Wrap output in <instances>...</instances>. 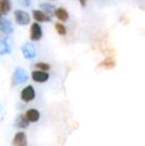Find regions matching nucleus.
<instances>
[{
    "mask_svg": "<svg viewBox=\"0 0 145 146\" xmlns=\"http://www.w3.org/2000/svg\"><path fill=\"white\" fill-rule=\"evenodd\" d=\"M27 81H28L27 72L23 68H20V67L16 68L13 72V75H12V86L15 87V86L24 84Z\"/></svg>",
    "mask_w": 145,
    "mask_h": 146,
    "instance_id": "nucleus-1",
    "label": "nucleus"
},
{
    "mask_svg": "<svg viewBox=\"0 0 145 146\" xmlns=\"http://www.w3.org/2000/svg\"><path fill=\"white\" fill-rule=\"evenodd\" d=\"M14 18H15L16 23L20 26L28 25L31 21V17H30L29 13L23 11V10H15L14 11Z\"/></svg>",
    "mask_w": 145,
    "mask_h": 146,
    "instance_id": "nucleus-2",
    "label": "nucleus"
},
{
    "mask_svg": "<svg viewBox=\"0 0 145 146\" xmlns=\"http://www.w3.org/2000/svg\"><path fill=\"white\" fill-rule=\"evenodd\" d=\"M21 52L23 54L24 58L27 60H32L36 56V48L32 43L27 42L24 43L21 46Z\"/></svg>",
    "mask_w": 145,
    "mask_h": 146,
    "instance_id": "nucleus-3",
    "label": "nucleus"
},
{
    "mask_svg": "<svg viewBox=\"0 0 145 146\" xmlns=\"http://www.w3.org/2000/svg\"><path fill=\"white\" fill-rule=\"evenodd\" d=\"M43 37V31L41 25L38 22H35L31 25L30 28V39L31 41H39Z\"/></svg>",
    "mask_w": 145,
    "mask_h": 146,
    "instance_id": "nucleus-4",
    "label": "nucleus"
},
{
    "mask_svg": "<svg viewBox=\"0 0 145 146\" xmlns=\"http://www.w3.org/2000/svg\"><path fill=\"white\" fill-rule=\"evenodd\" d=\"M36 92L35 90L32 86H27L26 88H24L21 92V100L24 102H30L35 98Z\"/></svg>",
    "mask_w": 145,
    "mask_h": 146,
    "instance_id": "nucleus-5",
    "label": "nucleus"
},
{
    "mask_svg": "<svg viewBox=\"0 0 145 146\" xmlns=\"http://www.w3.org/2000/svg\"><path fill=\"white\" fill-rule=\"evenodd\" d=\"M12 52V40L6 37L3 40H0V56L8 55Z\"/></svg>",
    "mask_w": 145,
    "mask_h": 146,
    "instance_id": "nucleus-6",
    "label": "nucleus"
},
{
    "mask_svg": "<svg viewBox=\"0 0 145 146\" xmlns=\"http://www.w3.org/2000/svg\"><path fill=\"white\" fill-rule=\"evenodd\" d=\"M31 77L32 80L36 83H46L47 81L50 78V75H49L47 72L44 71H40V70H37V71H33L31 73Z\"/></svg>",
    "mask_w": 145,
    "mask_h": 146,
    "instance_id": "nucleus-7",
    "label": "nucleus"
},
{
    "mask_svg": "<svg viewBox=\"0 0 145 146\" xmlns=\"http://www.w3.org/2000/svg\"><path fill=\"white\" fill-rule=\"evenodd\" d=\"M0 30L5 35H11L14 32V27L10 20L2 17L0 18Z\"/></svg>",
    "mask_w": 145,
    "mask_h": 146,
    "instance_id": "nucleus-8",
    "label": "nucleus"
},
{
    "mask_svg": "<svg viewBox=\"0 0 145 146\" xmlns=\"http://www.w3.org/2000/svg\"><path fill=\"white\" fill-rule=\"evenodd\" d=\"M32 15H33L34 20H36L37 22H40V23L52 21L51 16H49L48 14L43 12L42 10H33V11H32Z\"/></svg>",
    "mask_w": 145,
    "mask_h": 146,
    "instance_id": "nucleus-9",
    "label": "nucleus"
},
{
    "mask_svg": "<svg viewBox=\"0 0 145 146\" xmlns=\"http://www.w3.org/2000/svg\"><path fill=\"white\" fill-rule=\"evenodd\" d=\"M14 146H27V137H26V134L22 131L20 132H17L15 134L13 138V141H12Z\"/></svg>",
    "mask_w": 145,
    "mask_h": 146,
    "instance_id": "nucleus-10",
    "label": "nucleus"
},
{
    "mask_svg": "<svg viewBox=\"0 0 145 146\" xmlns=\"http://www.w3.org/2000/svg\"><path fill=\"white\" fill-rule=\"evenodd\" d=\"M54 15L56 16L57 19L62 22H66V21H68V19H69V12L63 7L55 8Z\"/></svg>",
    "mask_w": 145,
    "mask_h": 146,
    "instance_id": "nucleus-11",
    "label": "nucleus"
},
{
    "mask_svg": "<svg viewBox=\"0 0 145 146\" xmlns=\"http://www.w3.org/2000/svg\"><path fill=\"white\" fill-rule=\"evenodd\" d=\"M24 115L28 119L29 122H37V121L40 119V116H41L40 112L37 110H35V108H31V110H27Z\"/></svg>",
    "mask_w": 145,
    "mask_h": 146,
    "instance_id": "nucleus-12",
    "label": "nucleus"
},
{
    "mask_svg": "<svg viewBox=\"0 0 145 146\" xmlns=\"http://www.w3.org/2000/svg\"><path fill=\"white\" fill-rule=\"evenodd\" d=\"M12 7L11 0H0V12L2 15H7Z\"/></svg>",
    "mask_w": 145,
    "mask_h": 146,
    "instance_id": "nucleus-13",
    "label": "nucleus"
},
{
    "mask_svg": "<svg viewBox=\"0 0 145 146\" xmlns=\"http://www.w3.org/2000/svg\"><path fill=\"white\" fill-rule=\"evenodd\" d=\"M39 7L42 9L43 12H45L46 14H48L49 16L54 15L55 8H56L53 4H50V3H40L39 4Z\"/></svg>",
    "mask_w": 145,
    "mask_h": 146,
    "instance_id": "nucleus-14",
    "label": "nucleus"
},
{
    "mask_svg": "<svg viewBox=\"0 0 145 146\" xmlns=\"http://www.w3.org/2000/svg\"><path fill=\"white\" fill-rule=\"evenodd\" d=\"M29 123L30 122L25 117V115H24V114H21V115H19L17 117L15 124H16V126L20 127V128H26V127L29 126Z\"/></svg>",
    "mask_w": 145,
    "mask_h": 146,
    "instance_id": "nucleus-15",
    "label": "nucleus"
},
{
    "mask_svg": "<svg viewBox=\"0 0 145 146\" xmlns=\"http://www.w3.org/2000/svg\"><path fill=\"white\" fill-rule=\"evenodd\" d=\"M99 68H103V69H112L115 67V60L113 58H107L105 61H103L99 65Z\"/></svg>",
    "mask_w": 145,
    "mask_h": 146,
    "instance_id": "nucleus-16",
    "label": "nucleus"
},
{
    "mask_svg": "<svg viewBox=\"0 0 145 146\" xmlns=\"http://www.w3.org/2000/svg\"><path fill=\"white\" fill-rule=\"evenodd\" d=\"M55 29H56L57 33L61 36H65L67 34V29L62 23H56L55 24Z\"/></svg>",
    "mask_w": 145,
    "mask_h": 146,
    "instance_id": "nucleus-17",
    "label": "nucleus"
},
{
    "mask_svg": "<svg viewBox=\"0 0 145 146\" xmlns=\"http://www.w3.org/2000/svg\"><path fill=\"white\" fill-rule=\"evenodd\" d=\"M35 67L37 68L38 70H40V71H44V72H48L49 70L51 69V66L49 65V64L47 63H37L35 64Z\"/></svg>",
    "mask_w": 145,
    "mask_h": 146,
    "instance_id": "nucleus-18",
    "label": "nucleus"
},
{
    "mask_svg": "<svg viewBox=\"0 0 145 146\" xmlns=\"http://www.w3.org/2000/svg\"><path fill=\"white\" fill-rule=\"evenodd\" d=\"M17 2L23 7H29L32 3V0H17Z\"/></svg>",
    "mask_w": 145,
    "mask_h": 146,
    "instance_id": "nucleus-19",
    "label": "nucleus"
},
{
    "mask_svg": "<svg viewBox=\"0 0 145 146\" xmlns=\"http://www.w3.org/2000/svg\"><path fill=\"white\" fill-rule=\"evenodd\" d=\"M0 18H1V12H0Z\"/></svg>",
    "mask_w": 145,
    "mask_h": 146,
    "instance_id": "nucleus-20",
    "label": "nucleus"
},
{
    "mask_svg": "<svg viewBox=\"0 0 145 146\" xmlns=\"http://www.w3.org/2000/svg\"><path fill=\"white\" fill-rule=\"evenodd\" d=\"M85 1H87V0H85Z\"/></svg>",
    "mask_w": 145,
    "mask_h": 146,
    "instance_id": "nucleus-21",
    "label": "nucleus"
}]
</instances>
